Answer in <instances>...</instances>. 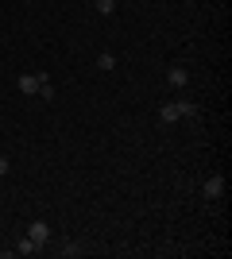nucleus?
Listing matches in <instances>:
<instances>
[{
	"label": "nucleus",
	"instance_id": "f257e3e1",
	"mask_svg": "<svg viewBox=\"0 0 232 259\" xmlns=\"http://www.w3.org/2000/svg\"><path fill=\"white\" fill-rule=\"evenodd\" d=\"M186 116H198L194 101H166V105H159V120L163 124H174V120H186Z\"/></svg>",
	"mask_w": 232,
	"mask_h": 259
},
{
	"label": "nucleus",
	"instance_id": "f03ea898",
	"mask_svg": "<svg viewBox=\"0 0 232 259\" xmlns=\"http://www.w3.org/2000/svg\"><path fill=\"white\" fill-rule=\"evenodd\" d=\"M43 81H47V74H20V81H16V85H20V93H27V97H35Z\"/></svg>",
	"mask_w": 232,
	"mask_h": 259
},
{
	"label": "nucleus",
	"instance_id": "7ed1b4c3",
	"mask_svg": "<svg viewBox=\"0 0 232 259\" xmlns=\"http://www.w3.org/2000/svg\"><path fill=\"white\" fill-rule=\"evenodd\" d=\"M27 236H31L39 248H47V244H51V225H47V221H35V225L27 228Z\"/></svg>",
	"mask_w": 232,
	"mask_h": 259
},
{
	"label": "nucleus",
	"instance_id": "20e7f679",
	"mask_svg": "<svg viewBox=\"0 0 232 259\" xmlns=\"http://www.w3.org/2000/svg\"><path fill=\"white\" fill-rule=\"evenodd\" d=\"M166 81H170V89H186V85H190L186 66H170V70H166Z\"/></svg>",
	"mask_w": 232,
	"mask_h": 259
},
{
	"label": "nucleus",
	"instance_id": "39448f33",
	"mask_svg": "<svg viewBox=\"0 0 232 259\" xmlns=\"http://www.w3.org/2000/svg\"><path fill=\"white\" fill-rule=\"evenodd\" d=\"M201 194H205V197H221V194H224V178H221V174H213V178H205V186H201Z\"/></svg>",
	"mask_w": 232,
	"mask_h": 259
},
{
	"label": "nucleus",
	"instance_id": "423d86ee",
	"mask_svg": "<svg viewBox=\"0 0 232 259\" xmlns=\"http://www.w3.org/2000/svg\"><path fill=\"white\" fill-rule=\"evenodd\" d=\"M12 251H16V255H35V251H39V244H35L31 236H20V240H16V248H12Z\"/></svg>",
	"mask_w": 232,
	"mask_h": 259
},
{
	"label": "nucleus",
	"instance_id": "0eeeda50",
	"mask_svg": "<svg viewBox=\"0 0 232 259\" xmlns=\"http://www.w3.org/2000/svg\"><path fill=\"white\" fill-rule=\"evenodd\" d=\"M81 251H85L81 244H66V248H58V255H62V259H77Z\"/></svg>",
	"mask_w": 232,
	"mask_h": 259
},
{
	"label": "nucleus",
	"instance_id": "6e6552de",
	"mask_svg": "<svg viewBox=\"0 0 232 259\" xmlns=\"http://www.w3.org/2000/svg\"><path fill=\"white\" fill-rule=\"evenodd\" d=\"M97 66L101 70H116V58H112L109 51H101V58H97Z\"/></svg>",
	"mask_w": 232,
	"mask_h": 259
},
{
	"label": "nucleus",
	"instance_id": "1a4fd4ad",
	"mask_svg": "<svg viewBox=\"0 0 232 259\" xmlns=\"http://www.w3.org/2000/svg\"><path fill=\"white\" fill-rule=\"evenodd\" d=\"M39 97H43V101H55V85H51V77L39 85Z\"/></svg>",
	"mask_w": 232,
	"mask_h": 259
},
{
	"label": "nucleus",
	"instance_id": "9d476101",
	"mask_svg": "<svg viewBox=\"0 0 232 259\" xmlns=\"http://www.w3.org/2000/svg\"><path fill=\"white\" fill-rule=\"evenodd\" d=\"M97 12L101 16H112V12H116V0H97Z\"/></svg>",
	"mask_w": 232,
	"mask_h": 259
},
{
	"label": "nucleus",
	"instance_id": "9b49d317",
	"mask_svg": "<svg viewBox=\"0 0 232 259\" xmlns=\"http://www.w3.org/2000/svg\"><path fill=\"white\" fill-rule=\"evenodd\" d=\"M4 174H8V159H4V155H0V178H4Z\"/></svg>",
	"mask_w": 232,
	"mask_h": 259
}]
</instances>
